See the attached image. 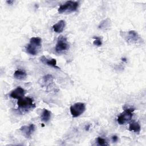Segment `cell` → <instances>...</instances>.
Wrapping results in <instances>:
<instances>
[{
    "label": "cell",
    "instance_id": "obj_11",
    "mask_svg": "<svg viewBox=\"0 0 146 146\" xmlns=\"http://www.w3.org/2000/svg\"><path fill=\"white\" fill-rule=\"evenodd\" d=\"M129 130L136 133H139L141 130V127L139 122L136 121H131L129 125Z\"/></svg>",
    "mask_w": 146,
    "mask_h": 146
},
{
    "label": "cell",
    "instance_id": "obj_9",
    "mask_svg": "<svg viewBox=\"0 0 146 146\" xmlns=\"http://www.w3.org/2000/svg\"><path fill=\"white\" fill-rule=\"evenodd\" d=\"M40 59V61L44 64L48 65L49 66H51L55 68H58V69L60 68L56 66V60L55 59H53V58L52 59H48V58H46L44 56H41Z\"/></svg>",
    "mask_w": 146,
    "mask_h": 146
},
{
    "label": "cell",
    "instance_id": "obj_16",
    "mask_svg": "<svg viewBox=\"0 0 146 146\" xmlns=\"http://www.w3.org/2000/svg\"><path fill=\"white\" fill-rule=\"evenodd\" d=\"M112 141H113V142H116V141H117V140H118V137H117V136L114 135V136H113L112 137Z\"/></svg>",
    "mask_w": 146,
    "mask_h": 146
},
{
    "label": "cell",
    "instance_id": "obj_10",
    "mask_svg": "<svg viewBox=\"0 0 146 146\" xmlns=\"http://www.w3.org/2000/svg\"><path fill=\"white\" fill-rule=\"evenodd\" d=\"M66 26V22L64 20H60L58 21L56 24L52 26L53 30L56 33H62Z\"/></svg>",
    "mask_w": 146,
    "mask_h": 146
},
{
    "label": "cell",
    "instance_id": "obj_14",
    "mask_svg": "<svg viewBox=\"0 0 146 146\" xmlns=\"http://www.w3.org/2000/svg\"><path fill=\"white\" fill-rule=\"evenodd\" d=\"M97 142L100 145H108L107 141L103 138L99 137L97 138Z\"/></svg>",
    "mask_w": 146,
    "mask_h": 146
},
{
    "label": "cell",
    "instance_id": "obj_15",
    "mask_svg": "<svg viewBox=\"0 0 146 146\" xmlns=\"http://www.w3.org/2000/svg\"><path fill=\"white\" fill-rule=\"evenodd\" d=\"M94 38L95 39L94 42H93V44L95 45V46H100L102 44V40L100 39V37H98V36H95L94 37Z\"/></svg>",
    "mask_w": 146,
    "mask_h": 146
},
{
    "label": "cell",
    "instance_id": "obj_4",
    "mask_svg": "<svg viewBox=\"0 0 146 146\" xmlns=\"http://www.w3.org/2000/svg\"><path fill=\"white\" fill-rule=\"evenodd\" d=\"M17 104L19 109L25 111L33 108L35 107V105L33 102V100L29 97H23L18 99Z\"/></svg>",
    "mask_w": 146,
    "mask_h": 146
},
{
    "label": "cell",
    "instance_id": "obj_6",
    "mask_svg": "<svg viewBox=\"0 0 146 146\" xmlns=\"http://www.w3.org/2000/svg\"><path fill=\"white\" fill-rule=\"evenodd\" d=\"M70 45L67 41V39L63 36H60L57 41V43L55 46V50L58 52H60L68 50Z\"/></svg>",
    "mask_w": 146,
    "mask_h": 146
},
{
    "label": "cell",
    "instance_id": "obj_5",
    "mask_svg": "<svg viewBox=\"0 0 146 146\" xmlns=\"http://www.w3.org/2000/svg\"><path fill=\"white\" fill-rule=\"evenodd\" d=\"M86 110V105L82 102L76 103L70 108V113L72 117H76L80 116Z\"/></svg>",
    "mask_w": 146,
    "mask_h": 146
},
{
    "label": "cell",
    "instance_id": "obj_2",
    "mask_svg": "<svg viewBox=\"0 0 146 146\" xmlns=\"http://www.w3.org/2000/svg\"><path fill=\"white\" fill-rule=\"evenodd\" d=\"M78 6V2L68 1L60 6L58 9V12L60 14H62L63 13L74 12L77 10Z\"/></svg>",
    "mask_w": 146,
    "mask_h": 146
},
{
    "label": "cell",
    "instance_id": "obj_7",
    "mask_svg": "<svg viewBox=\"0 0 146 146\" xmlns=\"http://www.w3.org/2000/svg\"><path fill=\"white\" fill-rule=\"evenodd\" d=\"M25 90L21 87H18L11 92V93L10 94V96L12 98L17 99L18 100L19 99L23 98L25 96Z\"/></svg>",
    "mask_w": 146,
    "mask_h": 146
},
{
    "label": "cell",
    "instance_id": "obj_13",
    "mask_svg": "<svg viewBox=\"0 0 146 146\" xmlns=\"http://www.w3.org/2000/svg\"><path fill=\"white\" fill-rule=\"evenodd\" d=\"M27 76L26 73L25 71L21 70H17L14 73V77L19 80H22L25 79Z\"/></svg>",
    "mask_w": 146,
    "mask_h": 146
},
{
    "label": "cell",
    "instance_id": "obj_17",
    "mask_svg": "<svg viewBox=\"0 0 146 146\" xmlns=\"http://www.w3.org/2000/svg\"><path fill=\"white\" fill-rule=\"evenodd\" d=\"M6 2H7L8 4H12V3L14 2V1H7Z\"/></svg>",
    "mask_w": 146,
    "mask_h": 146
},
{
    "label": "cell",
    "instance_id": "obj_12",
    "mask_svg": "<svg viewBox=\"0 0 146 146\" xmlns=\"http://www.w3.org/2000/svg\"><path fill=\"white\" fill-rule=\"evenodd\" d=\"M51 117V112L47 109H43L41 115L42 121L45 123H47L50 120Z\"/></svg>",
    "mask_w": 146,
    "mask_h": 146
},
{
    "label": "cell",
    "instance_id": "obj_3",
    "mask_svg": "<svg viewBox=\"0 0 146 146\" xmlns=\"http://www.w3.org/2000/svg\"><path fill=\"white\" fill-rule=\"evenodd\" d=\"M134 108H129L124 110V111L117 117V121L120 124H124L129 122L132 117L133 112L134 111Z\"/></svg>",
    "mask_w": 146,
    "mask_h": 146
},
{
    "label": "cell",
    "instance_id": "obj_8",
    "mask_svg": "<svg viewBox=\"0 0 146 146\" xmlns=\"http://www.w3.org/2000/svg\"><path fill=\"white\" fill-rule=\"evenodd\" d=\"M35 129V125L33 124H31L29 125H23L21 128V131L26 136V137H29L31 136V134L34 132Z\"/></svg>",
    "mask_w": 146,
    "mask_h": 146
},
{
    "label": "cell",
    "instance_id": "obj_1",
    "mask_svg": "<svg viewBox=\"0 0 146 146\" xmlns=\"http://www.w3.org/2000/svg\"><path fill=\"white\" fill-rule=\"evenodd\" d=\"M42 46V39L39 37H32L26 46V52L30 55H36Z\"/></svg>",
    "mask_w": 146,
    "mask_h": 146
}]
</instances>
